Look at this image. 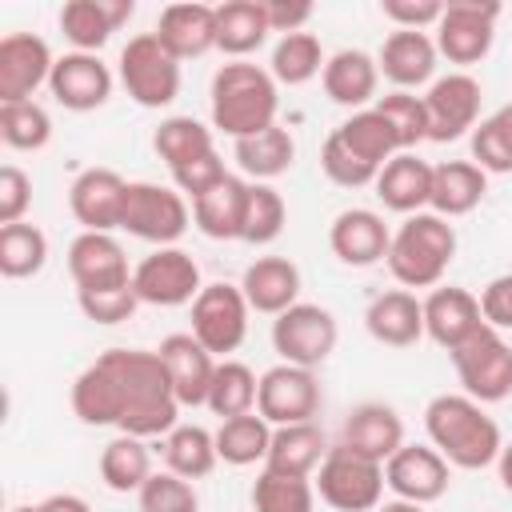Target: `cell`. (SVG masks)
Instances as JSON below:
<instances>
[{
	"mask_svg": "<svg viewBox=\"0 0 512 512\" xmlns=\"http://www.w3.org/2000/svg\"><path fill=\"white\" fill-rule=\"evenodd\" d=\"M240 292H244L248 308L268 312V316H280L292 304H300L296 300L300 296V268L288 256H260V260H252L244 268Z\"/></svg>",
	"mask_w": 512,
	"mask_h": 512,
	"instance_id": "cb8c5ba5",
	"label": "cell"
},
{
	"mask_svg": "<svg viewBox=\"0 0 512 512\" xmlns=\"http://www.w3.org/2000/svg\"><path fill=\"white\" fill-rule=\"evenodd\" d=\"M436 56H440V52H436V40H432L428 32L396 28V32L384 40L376 64H380V72H384L400 92H408V88L432 80V72H436Z\"/></svg>",
	"mask_w": 512,
	"mask_h": 512,
	"instance_id": "4316f807",
	"label": "cell"
},
{
	"mask_svg": "<svg viewBox=\"0 0 512 512\" xmlns=\"http://www.w3.org/2000/svg\"><path fill=\"white\" fill-rule=\"evenodd\" d=\"M0 136L16 152H36L52 140V120L36 100L20 104H0Z\"/></svg>",
	"mask_w": 512,
	"mask_h": 512,
	"instance_id": "7dc6e473",
	"label": "cell"
},
{
	"mask_svg": "<svg viewBox=\"0 0 512 512\" xmlns=\"http://www.w3.org/2000/svg\"><path fill=\"white\" fill-rule=\"evenodd\" d=\"M256 412L272 424H308L320 412V384L312 368H296V364H276L260 376L256 388Z\"/></svg>",
	"mask_w": 512,
	"mask_h": 512,
	"instance_id": "7c38bea8",
	"label": "cell"
},
{
	"mask_svg": "<svg viewBox=\"0 0 512 512\" xmlns=\"http://www.w3.org/2000/svg\"><path fill=\"white\" fill-rule=\"evenodd\" d=\"M472 164L484 172H512V104L472 128Z\"/></svg>",
	"mask_w": 512,
	"mask_h": 512,
	"instance_id": "bcb514c9",
	"label": "cell"
},
{
	"mask_svg": "<svg viewBox=\"0 0 512 512\" xmlns=\"http://www.w3.org/2000/svg\"><path fill=\"white\" fill-rule=\"evenodd\" d=\"M324 456H328V448H324V432H320L316 420L284 424V428H272V444H268L264 468L284 472V476H312Z\"/></svg>",
	"mask_w": 512,
	"mask_h": 512,
	"instance_id": "d6a6232c",
	"label": "cell"
},
{
	"mask_svg": "<svg viewBox=\"0 0 512 512\" xmlns=\"http://www.w3.org/2000/svg\"><path fill=\"white\" fill-rule=\"evenodd\" d=\"M424 112H428V140H436V144L460 140L468 128H476L480 80L468 72H448V76L432 80V88L424 96Z\"/></svg>",
	"mask_w": 512,
	"mask_h": 512,
	"instance_id": "5bb4252c",
	"label": "cell"
},
{
	"mask_svg": "<svg viewBox=\"0 0 512 512\" xmlns=\"http://www.w3.org/2000/svg\"><path fill=\"white\" fill-rule=\"evenodd\" d=\"M316 492L336 512H376L380 508V496H384V464L364 460L352 448L336 444L320 460Z\"/></svg>",
	"mask_w": 512,
	"mask_h": 512,
	"instance_id": "52a82bcc",
	"label": "cell"
},
{
	"mask_svg": "<svg viewBox=\"0 0 512 512\" xmlns=\"http://www.w3.org/2000/svg\"><path fill=\"white\" fill-rule=\"evenodd\" d=\"M324 52H320V40L312 32H292V36H280V44L272 48V80L276 84H308L316 72H324Z\"/></svg>",
	"mask_w": 512,
	"mask_h": 512,
	"instance_id": "ee69618b",
	"label": "cell"
},
{
	"mask_svg": "<svg viewBox=\"0 0 512 512\" xmlns=\"http://www.w3.org/2000/svg\"><path fill=\"white\" fill-rule=\"evenodd\" d=\"M364 328L372 340H380L388 348H412L424 336V304L408 288L380 292L364 308Z\"/></svg>",
	"mask_w": 512,
	"mask_h": 512,
	"instance_id": "d4e9b609",
	"label": "cell"
},
{
	"mask_svg": "<svg viewBox=\"0 0 512 512\" xmlns=\"http://www.w3.org/2000/svg\"><path fill=\"white\" fill-rule=\"evenodd\" d=\"M336 136H340L360 160H368L372 168H384L392 156H400V144H396L392 124H388L376 108H360V112H352V116L336 128Z\"/></svg>",
	"mask_w": 512,
	"mask_h": 512,
	"instance_id": "f35d334b",
	"label": "cell"
},
{
	"mask_svg": "<svg viewBox=\"0 0 512 512\" xmlns=\"http://www.w3.org/2000/svg\"><path fill=\"white\" fill-rule=\"evenodd\" d=\"M140 512H200L196 488L176 472H152L136 492Z\"/></svg>",
	"mask_w": 512,
	"mask_h": 512,
	"instance_id": "f907efd6",
	"label": "cell"
},
{
	"mask_svg": "<svg viewBox=\"0 0 512 512\" xmlns=\"http://www.w3.org/2000/svg\"><path fill=\"white\" fill-rule=\"evenodd\" d=\"M36 508H40V512H92L88 500H80V496H72V492H56V496L40 500Z\"/></svg>",
	"mask_w": 512,
	"mask_h": 512,
	"instance_id": "91938a15",
	"label": "cell"
},
{
	"mask_svg": "<svg viewBox=\"0 0 512 512\" xmlns=\"http://www.w3.org/2000/svg\"><path fill=\"white\" fill-rule=\"evenodd\" d=\"M320 168H324V176H328L332 184H340V188H364V184H376V176H380V168H372L368 160H360V156L336 136V128H332V136H328L324 148H320Z\"/></svg>",
	"mask_w": 512,
	"mask_h": 512,
	"instance_id": "816d5d0a",
	"label": "cell"
},
{
	"mask_svg": "<svg viewBox=\"0 0 512 512\" xmlns=\"http://www.w3.org/2000/svg\"><path fill=\"white\" fill-rule=\"evenodd\" d=\"M424 428L432 448L456 464V468H488L500 456V424L484 412V404H476L472 396H456V392H440L428 400L424 408Z\"/></svg>",
	"mask_w": 512,
	"mask_h": 512,
	"instance_id": "7a4b0ae2",
	"label": "cell"
},
{
	"mask_svg": "<svg viewBox=\"0 0 512 512\" xmlns=\"http://www.w3.org/2000/svg\"><path fill=\"white\" fill-rule=\"evenodd\" d=\"M376 196L384 200V208L416 216L428 200H432V164L420 160L416 152H400L392 156L380 176H376Z\"/></svg>",
	"mask_w": 512,
	"mask_h": 512,
	"instance_id": "f1b7e54d",
	"label": "cell"
},
{
	"mask_svg": "<svg viewBox=\"0 0 512 512\" xmlns=\"http://www.w3.org/2000/svg\"><path fill=\"white\" fill-rule=\"evenodd\" d=\"M316 488L308 476H284L264 468L252 484V508L256 512H312Z\"/></svg>",
	"mask_w": 512,
	"mask_h": 512,
	"instance_id": "f6af8a7d",
	"label": "cell"
},
{
	"mask_svg": "<svg viewBox=\"0 0 512 512\" xmlns=\"http://www.w3.org/2000/svg\"><path fill=\"white\" fill-rule=\"evenodd\" d=\"M120 84L140 108H168L180 96V60L156 32H140L120 52Z\"/></svg>",
	"mask_w": 512,
	"mask_h": 512,
	"instance_id": "5b68a950",
	"label": "cell"
},
{
	"mask_svg": "<svg viewBox=\"0 0 512 512\" xmlns=\"http://www.w3.org/2000/svg\"><path fill=\"white\" fill-rule=\"evenodd\" d=\"M128 180L112 168H84L68 188V208L84 232H112L124 224Z\"/></svg>",
	"mask_w": 512,
	"mask_h": 512,
	"instance_id": "2e32d148",
	"label": "cell"
},
{
	"mask_svg": "<svg viewBox=\"0 0 512 512\" xmlns=\"http://www.w3.org/2000/svg\"><path fill=\"white\" fill-rule=\"evenodd\" d=\"M340 444L352 448L364 460L388 464L404 448V420L396 416V408L368 400V404H360V408L348 412L344 432H340Z\"/></svg>",
	"mask_w": 512,
	"mask_h": 512,
	"instance_id": "603a6c76",
	"label": "cell"
},
{
	"mask_svg": "<svg viewBox=\"0 0 512 512\" xmlns=\"http://www.w3.org/2000/svg\"><path fill=\"white\" fill-rule=\"evenodd\" d=\"M480 312L492 328H512V272L496 276L480 292Z\"/></svg>",
	"mask_w": 512,
	"mask_h": 512,
	"instance_id": "6f0895ef",
	"label": "cell"
},
{
	"mask_svg": "<svg viewBox=\"0 0 512 512\" xmlns=\"http://www.w3.org/2000/svg\"><path fill=\"white\" fill-rule=\"evenodd\" d=\"M48 260V236L36 224H4L0 228V272L8 280L36 276Z\"/></svg>",
	"mask_w": 512,
	"mask_h": 512,
	"instance_id": "7bdbcfd3",
	"label": "cell"
},
{
	"mask_svg": "<svg viewBox=\"0 0 512 512\" xmlns=\"http://www.w3.org/2000/svg\"><path fill=\"white\" fill-rule=\"evenodd\" d=\"M68 272L76 280V292H104L132 284L128 256L112 232H80L68 244Z\"/></svg>",
	"mask_w": 512,
	"mask_h": 512,
	"instance_id": "e0dca14e",
	"label": "cell"
},
{
	"mask_svg": "<svg viewBox=\"0 0 512 512\" xmlns=\"http://www.w3.org/2000/svg\"><path fill=\"white\" fill-rule=\"evenodd\" d=\"M328 248L348 268H372V264L388 260L392 232H388V224H384L380 212H372V208H348V212H340L332 220Z\"/></svg>",
	"mask_w": 512,
	"mask_h": 512,
	"instance_id": "ac0fdd59",
	"label": "cell"
},
{
	"mask_svg": "<svg viewBox=\"0 0 512 512\" xmlns=\"http://www.w3.org/2000/svg\"><path fill=\"white\" fill-rule=\"evenodd\" d=\"M496 468H500V484H504V492H512V444H504V448H500Z\"/></svg>",
	"mask_w": 512,
	"mask_h": 512,
	"instance_id": "94428289",
	"label": "cell"
},
{
	"mask_svg": "<svg viewBox=\"0 0 512 512\" xmlns=\"http://www.w3.org/2000/svg\"><path fill=\"white\" fill-rule=\"evenodd\" d=\"M456 256V228L436 212H416L392 232L388 272L404 288H436Z\"/></svg>",
	"mask_w": 512,
	"mask_h": 512,
	"instance_id": "277c9868",
	"label": "cell"
},
{
	"mask_svg": "<svg viewBox=\"0 0 512 512\" xmlns=\"http://www.w3.org/2000/svg\"><path fill=\"white\" fill-rule=\"evenodd\" d=\"M396 132V144L400 152H412L420 140H428V112H424V96H412V92H388L372 104Z\"/></svg>",
	"mask_w": 512,
	"mask_h": 512,
	"instance_id": "681fc988",
	"label": "cell"
},
{
	"mask_svg": "<svg viewBox=\"0 0 512 512\" xmlns=\"http://www.w3.org/2000/svg\"><path fill=\"white\" fill-rule=\"evenodd\" d=\"M268 8L264 0H224L216 4V48L228 56H248L268 40Z\"/></svg>",
	"mask_w": 512,
	"mask_h": 512,
	"instance_id": "836d02e7",
	"label": "cell"
},
{
	"mask_svg": "<svg viewBox=\"0 0 512 512\" xmlns=\"http://www.w3.org/2000/svg\"><path fill=\"white\" fill-rule=\"evenodd\" d=\"M100 364L112 372V380L120 388V424H116L120 432L148 440V436H168L176 428L180 400L172 392L160 352L108 348L100 356Z\"/></svg>",
	"mask_w": 512,
	"mask_h": 512,
	"instance_id": "6da1fadb",
	"label": "cell"
},
{
	"mask_svg": "<svg viewBox=\"0 0 512 512\" xmlns=\"http://www.w3.org/2000/svg\"><path fill=\"white\" fill-rule=\"evenodd\" d=\"M216 432L200 428V424H176L164 436V464L168 472L184 476V480H200L216 468Z\"/></svg>",
	"mask_w": 512,
	"mask_h": 512,
	"instance_id": "74e56055",
	"label": "cell"
},
{
	"mask_svg": "<svg viewBox=\"0 0 512 512\" xmlns=\"http://www.w3.org/2000/svg\"><path fill=\"white\" fill-rule=\"evenodd\" d=\"M152 148H156V156L172 172L184 168V164H192V160H200V156H208V152H216L212 128H204L192 116H168V120H160V128L152 132Z\"/></svg>",
	"mask_w": 512,
	"mask_h": 512,
	"instance_id": "ab89813d",
	"label": "cell"
},
{
	"mask_svg": "<svg viewBox=\"0 0 512 512\" xmlns=\"http://www.w3.org/2000/svg\"><path fill=\"white\" fill-rule=\"evenodd\" d=\"M488 192V172L476 168L472 160H444L432 164V200L428 208L444 220L452 216H468Z\"/></svg>",
	"mask_w": 512,
	"mask_h": 512,
	"instance_id": "4dcf8cb0",
	"label": "cell"
},
{
	"mask_svg": "<svg viewBox=\"0 0 512 512\" xmlns=\"http://www.w3.org/2000/svg\"><path fill=\"white\" fill-rule=\"evenodd\" d=\"M12 512H40L36 504H20V508H12Z\"/></svg>",
	"mask_w": 512,
	"mask_h": 512,
	"instance_id": "be15d7a7",
	"label": "cell"
},
{
	"mask_svg": "<svg viewBox=\"0 0 512 512\" xmlns=\"http://www.w3.org/2000/svg\"><path fill=\"white\" fill-rule=\"evenodd\" d=\"M232 156H236V164H240L248 176H256V184H268V180H276V176H284V172L292 168L296 144H292V136H288L280 124H272V128H264V132H256V136L236 140V144H232Z\"/></svg>",
	"mask_w": 512,
	"mask_h": 512,
	"instance_id": "e575fe53",
	"label": "cell"
},
{
	"mask_svg": "<svg viewBox=\"0 0 512 512\" xmlns=\"http://www.w3.org/2000/svg\"><path fill=\"white\" fill-rule=\"evenodd\" d=\"M264 8H268V24H272V32H284V36H292V32H304V24L312 20V4H304V0H296V4H288V0H264Z\"/></svg>",
	"mask_w": 512,
	"mask_h": 512,
	"instance_id": "680465c9",
	"label": "cell"
},
{
	"mask_svg": "<svg viewBox=\"0 0 512 512\" xmlns=\"http://www.w3.org/2000/svg\"><path fill=\"white\" fill-rule=\"evenodd\" d=\"M244 208H248V184L228 172L216 188L192 200V220L208 240H240Z\"/></svg>",
	"mask_w": 512,
	"mask_h": 512,
	"instance_id": "1f68e13d",
	"label": "cell"
},
{
	"mask_svg": "<svg viewBox=\"0 0 512 512\" xmlns=\"http://www.w3.org/2000/svg\"><path fill=\"white\" fill-rule=\"evenodd\" d=\"M156 40L176 60L212 52L216 48V8L212 4H168L156 20Z\"/></svg>",
	"mask_w": 512,
	"mask_h": 512,
	"instance_id": "484cf974",
	"label": "cell"
},
{
	"mask_svg": "<svg viewBox=\"0 0 512 512\" xmlns=\"http://www.w3.org/2000/svg\"><path fill=\"white\" fill-rule=\"evenodd\" d=\"M420 304H424V332L448 352L460 348L468 336H476L488 324L480 312V296H472L468 288H456V284L432 288L428 300H420Z\"/></svg>",
	"mask_w": 512,
	"mask_h": 512,
	"instance_id": "7402d4cb",
	"label": "cell"
},
{
	"mask_svg": "<svg viewBox=\"0 0 512 512\" xmlns=\"http://www.w3.org/2000/svg\"><path fill=\"white\" fill-rule=\"evenodd\" d=\"M284 220H288L284 196L272 184H248V208H244V232H240V240H248V244H272L284 232Z\"/></svg>",
	"mask_w": 512,
	"mask_h": 512,
	"instance_id": "c3c4849f",
	"label": "cell"
},
{
	"mask_svg": "<svg viewBox=\"0 0 512 512\" xmlns=\"http://www.w3.org/2000/svg\"><path fill=\"white\" fill-rule=\"evenodd\" d=\"M448 356L464 384V396H472L476 404H500L512 392V348L500 336V328L484 324Z\"/></svg>",
	"mask_w": 512,
	"mask_h": 512,
	"instance_id": "8992f818",
	"label": "cell"
},
{
	"mask_svg": "<svg viewBox=\"0 0 512 512\" xmlns=\"http://www.w3.org/2000/svg\"><path fill=\"white\" fill-rule=\"evenodd\" d=\"M496 0H452L444 4V16L436 20V52L448 56V64H476L492 52L496 36Z\"/></svg>",
	"mask_w": 512,
	"mask_h": 512,
	"instance_id": "8fae6325",
	"label": "cell"
},
{
	"mask_svg": "<svg viewBox=\"0 0 512 512\" xmlns=\"http://www.w3.org/2000/svg\"><path fill=\"white\" fill-rule=\"evenodd\" d=\"M380 12H384L396 28L424 32L428 24H436V20L444 16V4H440V0H384Z\"/></svg>",
	"mask_w": 512,
	"mask_h": 512,
	"instance_id": "9f6ffc18",
	"label": "cell"
},
{
	"mask_svg": "<svg viewBox=\"0 0 512 512\" xmlns=\"http://www.w3.org/2000/svg\"><path fill=\"white\" fill-rule=\"evenodd\" d=\"M320 80H324V92H328L332 104L364 108L368 100H376L380 64L368 52H360V48H340L336 56H328Z\"/></svg>",
	"mask_w": 512,
	"mask_h": 512,
	"instance_id": "f546056e",
	"label": "cell"
},
{
	"mask_svg": "<svg viewBox=\"0 0 512 512\" xmlns=\"http://www.w3.org/2000/svg\"><path fill=\"white\" fill-rule=\"evenodd\" d=\"M128 16L132 0H68L60 8V32L76 44V52H96Z\"/></svg>",
	"mask_w": 512,
	"mask_h": 512,
	"instance_id": "83f0119b",
	"label": "cell"
},
{
	"mask_svg": "<svg viewBox=\"0 0 512 512\" xmlns=\"http://www.w3.org/2000/svg\"><path fill=\"white\" fill-rule=\"evenodd\" d=\"M160 360L168 368V380H172V392L184 404H208V388H212V376H216V360L212 352L192 336V332H172L160 340Z\"/></svg>",
	"mask_w": 512,
	"mask_h": 512,
	"instance_id": "44dd1931",
	"label": "cell"
},
{
	"mask_svg": "<svg viewBox=\"0 0 512 512\" xmlns=\"http://www.w3.org/2000/svg\"><path fill=\"white\" fill-rule=\"evenodd\" d=\"M132 288L140 296V304H156V308H176L200 296V268L184 248H156L152 256H144L132 268Z\"/></svg>",
	"mask_w": 512,
	"mask_h": 512,
	"instance_id": "4fadbf2b",
	"label": "cell"
},
{
	"mask_svg": "<svg viewBox=\"0 0 512 512\" xmlns=\"http://www.w3.org/2000/svg\"><path fill=\"white\" fill-rule=\"evenodd\" d=\"M376 512H424V504H412V500H388V504H380Z\"/></svg>",
	"mask_w": 512,
	"mask_h": 512,
	"instance_id": "6125c7cd",
	"label": "cell"
},
{
	"mask_svg": "<svg viewBox=\"0 0 512 512\" xmlns=\"http://www.w3.org/2000/svg\"><path fill=\"white\" fill-rule=\"evenodd\" d=\"M248 300L236 284H204L200 296L192 300V336L212 352L228 356L244 344L248 336Z\"/></svg>",
	"mask_w": 512,
	"mask_h": 512,
	"instance_id": "30bf717a",
	"label": "cell"
},
{
	"mask_svg": "<svg viewBox=\"0 0 512 512\" xmlns=\"http://www.w3.org/2000/svg\"><path fill=\"white\" fill-rule=\"evenodd\" d=\"M268 444H272V424L260 416V412H248V416H232L216 428V456L232 468H244V464H256L268 456Z\"/></svg>",
	"mask_w": 512,
	"mask_h": 512,
	"instance_id": "60d3db41",
	"label": "cell"
},
{
	"mask_svg": "<svg viewBox=\"0 0 512 512\" xmlns=\"http://www.w3.org/2000/svg\"><path fill=\"white\" fill-rule=\"evenodd\" d=\"M28 204H32V180L16 164H4L0 168V228L4 224H20Z\"/></svg>",
	"mask_w": 512,
	"mask_h": 512,
	"instance_id": "db71d44e",
	"label": "cell"
},
{
	"mask_svg": "<svg viewBox=\"0 0 512 512\" xmlns=\"http://www.w3.org/2000/svg\"><path fill=\"white\" fill-rule=\"evenodd\" d=\"M148 476H152V452H148V444L140 436L120 432L116 440L104 444V452H100V480L112 492H140Z\"/></svg>",
	"mask_w": 512,
	"mask_h": 512,
	"instance_id": "d590c367",
	"label": "cell"
},
{
	"mask_svg": "<svg viewBox=\"0 0 512 512\" xmlns=\"http://www.w3.org/2000/svg\"><path fill=\"white\" fill-rule=\"evenodd\" d=\"M224 176H228V172H224V160H220L216 152H208V156H200V160H192V164H184V168L172 172L176 188H180L184 196H192V200L204 196L208 188H216Z\"/></svg>",
	"mask_w": 512,
	"mask_h": 512,
	"instance_id": "11a10c76",
	"label": "cell"
},
{
	"mask_svg": "<svg viewBox=\"0 0 512 512\" xmlns=\"http://www.w3.org/2000/svg\"><path fill=\"white\" fill-rule=\"evenodd\" d=\"M276 108H280V96H276V80L268 68L232 60L212 76V124L228 132L232 140L272 128Z\"/></svg>",
	"mask_w": 512,
	"mask_h": 512,
	"instance_id": "3957f363",
	"label": "cell"
},
{
	"mask_svg": "<svg viewBox=\"0 0 512 512\" xmlns=\"http://www.w3.org/2000/svg\"><path fill=\"white\" fill-rule=\"evenodd\" d=\"M384 484L396 492V500L412 504H432L448 492V460L436 448L424 444H404L388 464H384Z\"/></svg>",
	"mask_w": 512,
	"mask_h": 512,
	"instance_id": "ffe728a7",
	"label": "cell"
},
{
	"mask_svg": "<svg viewBox=\"0 0 512 512\" xmlns=\"http://www.w3.org/2000/svg\"><path fill=\"white\" fill-rule=\"evenodd\" d=\"M340 328L336 316L320 304H292L272 320V348L284 356V364L316 368L336 352Z\"/></svg>",
	"mask_w": 512,
	"mask_h": 512,
	"instance_id": "9c48e42d",
	"label": "cell"
},
{
	"mask_svg": "<svg viewBox=\"0 0 512 512\" xmlns=\"http://www.w3.org/2000/svg\"><path fill=\"white\" fill-rule=\"evenodd\" d=\"M52 68V48L36 32H8L0 40V104L32 100V92L48 84Z\"/></svg>",
	"mask_w": 512,
	"mask_h": 512,
	"instance_id": "9a60e30c",
	"label": "cell"
},
{
	"mask_svg": "<svg viewBox=\"0 0 512 512\" xmlns=\"http://www.w3.org/2000/svg\"><path fill=\"white\" fill-rule=\"evenodd\" d=\"M48 88L68 112H92L112 96V72L96 52H68L56 60Z\"/></svg>",
	"mask_w": 512,
	"mask_h": 512,
	"instance_id": "d6986e66",
	"label": "cell"
},
{
	"mask_svg": "<svg viewBox=\"0 0 512 512\" xmlns=\"http://www.w3.org/2000/svg\"><path fill=\"white\" fill-rule=\"evenodd\" d=\"M76 300H80V312L88 320H96V324H124L136 312V304H140V296H136L132 284L104 288V292H76Z\"/></svg>",
	"mask_w": 512,
	"mask_h": 512,
	"instance_id": "f5cc1de1",
	"label": "cell"
},
{
	"mask_svg": "<svg viewBox=\"0 0 512 512\" xmlns=\"http://www.w3.org/2000/svg\"><path fill=\"white\" fill-rule=\"evenodd\" d=\"M72 412L92 424V428H104V424H120V388L112 380V372L96 360L88 364L76 384H72Z\"/></svg>",
	"mask_w": 512,
	"mask_h": 512,
	"instance_id": "8d00e7d4",
	"label": "cell"
},
{
	"mask_svg": "<svg viewBox=\"0 0 512 512\" xmlns=\"http://www.w3.org/2000/svg\"><path fill=\"white\" fill-rule=\"evenodd\" d=\"M256 372L240 360H220L216 364V376H212V388H208V408L220 416V420H232V416H248L256 408Z\"/></svg>",
	"mask_w": 512,
	"mask_h": 512,
	"instance_id": "b9f144b4",
	"label": "cell"
},
{
	"mask_svg": "<svg viewBox=\"0 0 512 512\" xmlns=\"http://www.w3.org/2000/svg\"><path fill=\"white\" fill-rule=\"evenodd\" d=\"M188 200L184 192H172L164 184H152V180H132L128 184V200H124V232H132L136 240H148V244H160V248H172L184 228H188Z\"/></svg>",
	"mask_w": 512,
	"mask_h": 512,
	"instance_id": "ba28073f",
	"label": "cell"
}]
</instances>
